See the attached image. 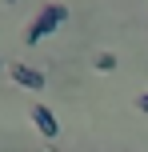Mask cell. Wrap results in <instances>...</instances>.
<instances>
[{
	"instance_id": "1",
	"label": "cell",
	"mask_w": 148,
	"mask_h": 152,
	"mask_svg": "<svg viewBox=\"0 0 148 152\" xmlns=\"http://www.w3.org/2000/svg\"><path fill=\"white\" fill-rule=\"evenodd\" d=\"M60 20H64V8H60V4H48L44 12L36 16V24L28 28V44H36L40 36H48V32H52V28H56Z\"/></svg>"
},
{
	"instance_id": "2",
	"label": "cell",
	"mask_w": 148,
	"mask_h": 152,
	"mask_svg": "<svg viewBox=\"0 0 148 152\" xmlns=\"http://www.w3.org/2000/svg\"><path fill=\"white\" fill-rule=\"evenodd\" d=\"M32 124H36V128H40V132H44V136H48V140H52V136H56V132H60V128H56V116H52V112H48V108H44V104H36V108H32Z\"/></svg>"
},
{
	"instance_id": "3",
	"label": "cell",
	"mask_w": 148,
	"mask_h": 152,
	"mask_svg": "<svg viewBox=\"0 0 148 152\" xmlns=\"http://www.w3.org/2000/svg\"><path fill=\"white\" fill-rule=\"evenodd\" d=\"M12 80L24 84V88H44V76L32 72V68H24V64H12Z\"/></svg>"
},
{
	"instance_id": "4",
	"label": "cell",
	"mask_w": 148,
	"mask_h": 152,
	"mask_svg": "<svg viewBox=\"0 0 148 152\" xmlns=\"http://www.w3.org/2000/svg\"><path fill=\"white\" fill-rule=\"evenodd\" d=\"M96 68H100V72H112V68H116V56H96Z\"/></svg>"
},
{
	"instance_id": "5",
	"label": "cell",
	"mask_w": 148,
	"mask_h": 152,
	"mask_svg": "<svg viewBox=\"0 0 148 152\" xmlns=\"http://www.w3.org/2000/svg\"><path fill=\"white\" fill-rule=\"evenodd\" d=\"M140 108H144V112H148V92H144V96H140Z\"/></svg>"
}]
</instances>
